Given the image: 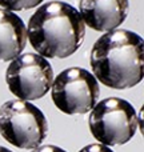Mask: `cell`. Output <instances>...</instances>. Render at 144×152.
Segmentation results:
<instances>
[{
    "label": "cell",
    "mask_w": 144,
    "mask_h": 152,
    "mask_svg": "<svg viewBox=\"0 0 144 152\" xmlns=\"http://www.w3.org/2000/svg\"><path fill=\"white\" fill-rule=\"evenodd\" d=\"M88 124L92 136L99 144L121 145L134 137L137 116L129 102L120 97H107L91 110Z\"/></svg>",
    "instance_id": "277c9868"
},
{
    "label": "cell",
    "mask_w": 144,
    "mask_h": 152,
    "mask_svg": "<svg viewBox=\"0 0 144 152\" xmlns=\"http://www.w3.org/2000/svg\"><path fill=\"white\" fill-rule=\"evenodd\" d=\"M48 134L45 115L29 102L8 100L0 107V135L13 147L35 150Z\"/></svg>",
    "instance_id": "3957f363"
},
{
    "label": "cell",
    "mask_w": 144,
    "mask_h": 152,
    "mask_svg": "<svg viewBox=\"0 0 144 152\" xmlns=\"http://www.w3.org/2000/svg\"><path fill=\"white\" fill-rule=\"evenodd\" d=\"M96 80L113 89H127L143 80L144 43L128 29H113L95 42L89 58Z\"/></svg>",
    "instance_id": "6da1fadb"
},
{
    "label": "cell",
    "mask_w": 144,
    "mask_h": 152,
    "mask_svg": "<svg viewBox=\"0 0 144 152\" xmlns=\"http://www.w3.org/2000/svg\"><path fill=\"white\" fill-rule=\"evenodd\" d=\"M128 0H80L79 13L84 24L95 31L111 32L124 23Z\"/></svg>",
    "instance_id": "52a82bcc"
},
{
    "label": "cell",
    "mask_w": 144,
    "mask_h": 152,
    "mask_svg": "<svg viewBox=\"0 0 144 152\" xmlns=\"http://www.w3.org/2000/svg\"><path fill=\"white\" fill-rule=\"evenodd\" d=\"M27 45V28L16 13L0 10V61H12Z\"/></svg>",
    "instance_id": "ba28073f"
},
{
    "label": "cell",
    "mask_w": 144,
    "mask_h": 152,
    "mask_svg": "<svg viewBox=\"0 0 144 152\" xmlns=\"http://www.w3.org/2000/svg\"><path fill=\"white\" fill-rule=\"evenodd\" d=\"M100 87L96 77L87 69L71 67L55 77L51 97L58 110L66 115H83L96 105Z\"/></svg>",
    "instance_id": "5b68a950"
},
{
    "label": "cell",
    "mask_w": 144,
    "mask_h": 152,
    "mask_svg": "<svg viewBox=\"0 0 144 152\" xmlns=\"http://www.w3.org/2000/svg\"><path fill=\"white\" fill-rule=\"evenodd\" d=\"M8 89L19 100L29 102L43 97L51 89L53 71L51 64L37 53H23L10 63L5 72Z\"/></svg>",
    "instance_id": "8992f818"
},
{
    "label": "cell",
    "mask_w": 144,
    "mask_h": 152,
    "mask_svg": "<svg viewBox=\"0 0 144 152\" xmlns=\"http://www.w3.org/2000/svg\"><path fill=\"white\" fill-rule=\"evenodd\" d=\"M86 24L79 11L66 1H48L29 18L27 39L40 56L64 59L81 47Z\"/></svg>",
    "instance_id": "7a4b0ae2"
},
{
    "label": "cell",
    "mask_w": 144,
    "mask_h": 152,
    "mask_svg": "<svg viewBox=\"0 0 144 152\" xmlns=\"http://www.w3.org/2000/svg\"><path fill=\"white\" fill-rule=\"evenodd\" d=\"M31 152H66L63 148L58 147V145H52V144H45V145H40V147L35 148Z\"/></svg>",
    "instance_id": "8fae6325"
},
{
    "label": "cell",
    "mask_w": 144,
    "mask_h": 152,
    "mask_svg": "<svg viewBox=\"0 0 144 152\" xmlns=\"http://www.w3.org/2000/svg\"><path fill=\"white\" fill-rule=\"evenodd\" d=\"M44 0H0V7L13 12V11L31 10L34 7H37Z\"/></svg>",
    "instance_id": "9c48e42d"
},
{
    "label": "cell",
    "mask_w": 144,
    "mask_h": 152,
    "mask_svg": "<svg viewBox=\"0 0 144 152\" xmlns=\"http://www.w3.org/2000/svg\"><path fill=\"white\" fill-rule=\"evenodd\" d=\"M0 152H12V151L8 150V148H5V147H1V145H0Z\"/></svg>",
    "instance_id": "7c38bea8"
},
{
    "label": "cell",
    "mask_w": 144,
    "mask_h": 152,
    "mask_svg": "<svg viewBox=\"0 0 144 152\" xmlns=\"http://www.w3.org/2000/svg\"><path fill=\"white\" fill-rule=\"evenodd\" d=\"M79 152H113V151L110 147H107V145L95 143V144H88L86 147H83Z\"/></svg>",
    "instance_id": "30bf717a"
}]
</instances>
